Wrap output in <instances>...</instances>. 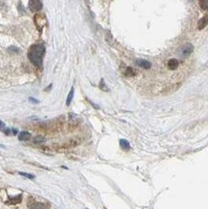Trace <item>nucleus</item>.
<instances>
[{
    "instance_id": "1",
    "label": "nucleus",
    "mask_w": 208,
    "mask_h": 209,
    "mask_svg": "<svg viewBox=\"0 0 208 209\" xmlns=\"http://www.w3.org/2000/svg\"><path fill=\"white\" fill-rule=\"evenodd\" d=\"M45 51L44 44H37L32 45L28 51V58L31 63L36 66H43V57Z\"/></svg>"
},
{
    "instance_id": "2",
    "label": "nucleus",
    "mask_w": 208,
    "mask_h": 209,
    "mask_svg": "<svg viewBox=\"0 0 208 209\" xmlns=\"http://www.w3.org/2000/svg\"><path fill=\"white\" fill-rule=\"evenodd\" d=\"M193 51H194V47L192 45V44L187 43V44H184L180 47L179 53L181 54L182 57H187V56H189Z\"/></svg>"
},
{
    "instance_id": "3",
    "label": "nucleus",
    "mask_w": 208,
    "mask_h": 209,
    "mask_svg": "<svg viewBox=\"0 0 208 209\" xmlns=\"http://www.w3.org/2000/svg\"><path fill=\"white\" fill-rule=\"evenodd\" d=\"M28 5L32 12L37 13L40 10H41V8H43V2L40 1V0H30V1L28 2Z\"/></svg>"
},
{
    "instance_id": "4",
    "label": "nucleus",
    "mask_w": 208,
    "mask_h": 209,
    "mask_svg": "<svg viewBox=\"0 0 208 209\" xmlns=\"http://www.w3.org/2000/svg\"><path fill=\"white\" fill-rule=\"evenodd\" d=\"M135 63L138 66H141V68H144V69H149L151 66L150 62L144 60V59H138Z\"/></svg>"
},
{
    "instance_id": "5",
    "label": "nucleus",
    "mask_w": 208,
    "mask_h": 209,
    "mask_svg": "<svg viewBox=\"0 0 208 209\" xmlns=\"http://www.w3.org/2000/svg\"><path fill=\"white\" fill-rule=\"evenodd\" d=\"M208 24V15L202 16V18H201L198 21V28L201 30V29H203L205 26H207Z\"/></svg>"
},
{
    "instance_id": "6",
    "label": "nucleus",
    "mask_w": 208,
    "mask_h": 209,
    "mask_svg": "<svg viewBox=\"0 0 208 209\" xmlns=\"http://www.w3.org/2000/svg\"><path fill=\"white\" fill-rule=\"evenodd\" d=\"M167 65L169 66V69H172V70H174V69H176L178 68V65H179V62H178V60L176 59H170L167 63Z\"/></svg>"
},
{
    "instance_id": "7",
    "label": "nucleus",
    "mask_w": 208,
    "mask_h": 209,
    "mask_svg": "<svg viewBox=\"0 0 208 209\" xmlns=\"http://www.w3.org/2000/svg\"><path fill=\"white\" fill-rule=\"evenodd\" d=\"M21 195H18V196H16V197L15 198H11L8 202H6L7 204H16V203H19L20 202H21Z\"/></svg>"
},
{
    "instance_id": "8",
    "label": "nucleus",
    "mask_w": 208,
    "mask_h": 209,
    "mask_svg": "<svg viewBox=\"0 0 208 209\" xmlns=\"http://www.w3.org/2000/svg\"><path fill=\"white\" fill-rule=\"evenodd\" d=\"M30 133L29 132H26V131H22L19 133V136H18V139L20 141H27L30 139Z\"/></svg>"
},
{
    "instance_id": "9",
    "label": "nucleus",
    "mask_w": 208,
    "mask_h": 209,
    "mask_svg": "<svg viewBox=\"0 0 208 209\" xmlns=\"http://www.w3.org/2000/svg\"><path fill=\"white\" fill-rule=\"evenodd\" d=\"M119 145H120V148H122V149L123 150H129L130 149V145L129 143H128V141L126 140H120L119 141Z\"/></svg>"
},
{
    "instance_id": "10",
    "label": "nucleus",
    "mask_w": 208,
    "mask_h": 209,
    "mask_svg": "<svg viewBox=\"0 0 208 209\" xmlns=\"http://www.w3.org/2000/svg\"><path fill=\"white\" fill-rule=\"evenodd\" d=\"M73 95H74V89L73 88H72V90H70V92H69V95H68V98H66V105H69L70 103H72V98H73Z\"/></svg>"
},
{
    "instance_id": "11",
    "label": "nucleus",
    "mask_w": 208,
    "mask_h": 209,
    "mask_svg": "<svg viewBox=\"0 0 208 209\" xmlns=\"http://www.w3.org/2000/svg\"><path fill=\"white\" fill-rule=\"evenodd\" d=\"M29 209H45V206L44 203H41V202H36L34 204H32Z\"/></svg>"
},
{
    "instance_id": "12",
    "label": "nucleus",
    "mask_w": 208,
    "mask_h": 209,
    "mask_svg": "<svg viewBox=\"0 0 208 209\" xmlns=\"http://www.w3.org/2000/svg\"><path fill=\"white\" fill-rule=\"evenodd\" d=\"M199 6L203 10V11H207L208 10V0H201V1L198 2Z\"/></svg>"
},
{
    "instance_id": "13",
    "label": "nucleus",
    "mask_w": 208,
    "mask_h": 209,
    "mask_svg": "<svg viewBox=\"0 0 208 209\" xmlns=\"http://www.w3.org/2000/svg\"><path fill=\"white\" fill-rule=\"evenodd\" d=\"M134 73H135V72H134V69H133L132 68H127L126 70H125V74L126 75H133Z\"/></svg>"
},
{
    "instance_id": "14",
    "label": "nucleus",
    "mask_w": 208,
    "mask_h": 209,
    "mask_svg": "<svg viewBox=\"0 0 208 209\" xmlns=\"http://www.w3.org/2000/svg\"><path fill=\"white\" fill-rule=\"evenodd\" d=\"M44 138H43V137H36L35 139H34V143L39 144V143H41V142H44Z\"/></svg>"
},
{
    "instance_id": "15",
    "label": "nucleus",
    "mask_w": 208,
    "mask_h": 209,
    "mask_svg": "<svg viewBox=\"0 0 208 209\" xmlns=\"http://www.w3.org/2000/svg\"><path fill=\"white\" fill-rule=\"evenodd\" d=\"M6 129H7V128H6L5 123H4L3 122H1V120H0V130L5 132V131H6Z\"/></svg>"
},
{
    "instance_id": "16",
    "label": "nucleus",
    "mask_w": 208,
    "mask_h": 209,
    "mask_svg": "<svg viewBox=\"0 0 208 209\" xmlns=\"http://www.w3.org/2000/svg\"><path fill=\"white\" fill-rule=\"evenodd\" d=\"M20 175H23V177H28V178H34V175L33 174H25V173H19Z\"/></svg>"
},
{
    "instance_id": "17",
    "label": "nucleus",
    "mask_w": 208,
    "mask_h": 209,
    "mask_svg": "<svg viewBox=\"0 0 208 209\" xmlns=\"http://www.w3.org/2000/svg\"><path fill=\"white\" fill-rule=\"evenodd\" d=\"M100 88H101V89H103V91H108L107 87H105V85H104V80H103V79H101V81H100Z\"/></svg>"
},
{
    "instance_id": "18",
    "label": "nucleus",
    "mask_w": 208,
    "mask_h": 209,
    "mask_svg": "<svg viewBox=\"0 0 208 209\" xmlns=\"http://www.w3.org/2000/svg\"><path fill=\"white\" fill-rule=\"evenodd\" d=\"M29 100L32 102H34V103H39V100H37V99H34L33 97H29Z\"/></svg>"
}]
</instances>
